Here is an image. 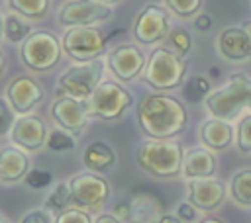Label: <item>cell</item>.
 I'll return each instance as SVG.
<instances>
[{
  "instance_id": "cell-32",
  "label": "cell",
  "mask_w": 251,
  "mask_h": 223,
  "mask_svg": "<svg viewBox=\"0 0 251 223\" xmlns=\"http://www.w3.org/2000/svg\"><path fill=\"white\" fill-rule=\"evenodd\" d=\"M24 180H25V184H27L29 188L41 190V188H47V186L51 184L53 176H51V172H47V170H43V168H31V170H27V174H25Z\"/></svg>"
},
{
  "instance_id": "cell-15",
  "label": "cell",
  "mask_w": 251,
  "mask_h": 223,
  "mask_svg": "<svg viewBox=\"0 0 251 223\" xmlns=\"http://www.w3.org/2000/svg\"><path fill=\"white\" fill-rule=\"evenodd\" d=\"M10 137L22 151H37L47 141V129L39 115L25 113L14 121Z\"/></svg>"
},
{
  "instance_id": "cell-10",
  "label": "cell",
  "mask_w": 251,
  "mask_h": 223,
  "mask_svg": "<svg viewBox=\"0 0 251 223\" xmlns=\"http://www.w3.org/2000/svg\"><path fill=\"white\" fill-rule=\"evenodd\" d=\"M169 35V14L157 4H147L135 18L133 37L141 45H153Z\"/></svg>"
},
{
  "instance_id": "cell-42",
  "label": "cell",
  "mask_w": 251,
  "mask_h": 223,
  "mask_svg": "<svg viewBox=\"0 0 251 223\" xmlns=\"http://www.w3.org/2000/svg\"><path fill=\"white\" fill-rule=\"evenodd\" d=\"M4 67H6V57H4V53L0 51V74H2V70H4Z\"/></svg>"
},
{
  "instance_id": "cell-9",
  "label": "cell",
  "mask_w": 251,
  "mask_h": 223,
  "mask_svg": "<svg viewBox=\"0 0 251 223\" xmlns=\"http://www.w3.org/2000/svg\"><path fill=\"white\" fill-rule=\"evenodd\" d=\"M61 47L71 59L86 63V61L98 59L104 53L106 39L100 33V29L92 25H78V27L67 29Z\"/></svg>"
},
{
  "instance_id": "cell-25",
  "label": "cell",
  "mask_w": 251,
  "mask_h": 223,
  "mask_svg": "<svg viewBox=\"0 0 251 223\" xmlns=\"http://www.w3.org/2000/svg\"><path fill=\"white\" fill-rule=\"evenodd\" d=\"M8 4L25 18H43L49 10V0H8Z\"/></svg>"
},
{
  "instance_id": "cell-13",
  "label": "cell",
  "mask_w": 251,
  "mask_h": 223,
  "mask_svg": "<svg viewBox=\"0 0 251 223\" xmlns=\"http://www.w3.org/2000/svg\"><path fill=\"white\" fill-rule=\"evenodd\" d=\"M226 200V186L214 178L188 180L186 201H190L200 211H216Z\"/></svg>"
},
{
  "instance_id": "cell-45",
  "label": "cell",
  "mask_w": 251,
  "mask_h": 223,
  "mask_svg": "<svg viewBox=\"0 0 251 223\" xmlns=\"http://www.w3.org/2000/svg\"><path fill=\"white\" fill-rule=\"evenodd\" d=\"M0 223H8V221H6V217H4L2 213H0Z\"/></svg>"
},
{
  "instance_id": "cell-41",
  "label": "cell",
  "mask_w": 251,
  "mask_h": 223,
  "mask_svg": "<svg viewBox=\"0 0 251 223\" xmlns=\"http://www.w3.org/2000/svg\"><path fill=\"white\" fill-rule=\"evenodd\" d=\"M200 223H226V221L220 219V217H204Z\"/></svg>"
},
{
  "instance_id": "cell-18",
  "label": "cell",
  "mask_w": 251,
  "mask_h": 223,
  "mask_svg": "<svg viewBox=\"0 0 251 223\" xmlns=\"http://www.w3.org/2000/svg\"><path fill=\"white\" fill-rule=\"evenodd\" d=\"M180 172L186 180H198V178H212L216 174V156L210 149L196 147L182 155V166Z\"/></svg>"
},
{
  "instance_id": "cell-38",
  "label": "cell",
  "mask_w": 251,
  "mask_h": 223,
  "mask_svg": "<svg viewBox=\"0 0 251 223\" xmlns=\"http://www.w3.org/2000/svg\"><path fill=\"white\" fill-rule=\"evenodd\" d=\"M194 25H196V29H198V31H208V29H210V25H212V20H210V16L200 14V16L196 18Z\"/></svg>"
},
{
  "instance_id": "cell-8",
  "label": "cell",
  "mask_w": 251,
  "mask_h": 223,
  "mask_svg": "<svg viewBox=\"0 0 251 223\" xmlns=\"http://www.w3.org/2000/svg\"><path fill=\"white\" fill-rule=\"evenodd\" d=\"M73 207L84 211H98L110 196V184L96 172L75 174L69 182Z\"/></svg>"
},
{
  "instance_id": "cell-3",
  "label": "cell",
  "mask_w": 251,
  "mask_h": 223,
  "mask_svg": "<svg viewBox=\"0 0 251 223\" xmlns=\"http://www.w3.org/2000/svg\"><path fill=\"white\" fill-rule=\"evenodd\" d=\"M204 104L212 117L233 119L243 108L251 110V78L245 72H231L224 86L206 96Z\"/></svg>"
},
{
  "instance_id": "cell-33",
  "label": "cell",
  "mask_w": 251,
  "mask_h": 223,
  "mask_svg": "<svg viewBox=\"0 0 251 223\" xmlns=\"http://www.w3.org/2000/svg\"><path fill=\"white\" fill-rule=\"evenodd\" d=\"M55 223H92V219L88 211L78 209V207H69L55 217Z\"/></svg>"
},
{
  "instance_id": "cell-20",
  "label": "cell",
  "mask_w": 251,
  "mask_h": 223,
  "mask_svg": "<svg viewBox=\"0 0 251 223\" xmlns=\"http://www.w3.org/2000/svg\"><path fill=\"white\" fill-rule=\"evenodd\" d=\"M200 141L206 149L212 151H226L233 143V127L218 117H210L200 127Z\"/></svg>"
},
{
  "instance_id": "cell-46",
  "label": "cell",
  "mask_w": 251,
  "mask_h": 223,
  "mask_svg": "<svg viewBox=\"0 0 251 223\" xmlns=\"http://www.w3.org/2000/svg\"><path fill=\"white\" fill-rule=\"evenodd\" d=\"M2 33H4V31H2V18H0V37H2Z\"/></svg>"
},
{
  "instance_id": "cell-39",
  "label": "cell",
  "mask_w": 251,
  "mask_h": 223,
  "mask_svg": "<svg viewBox=\"0 0 251 223\" xmlns=\"http://www.w3.org/2000/svg\"><path fill=\"white\" fill-rule=\"evenodd\" d=\"M94 223H124V221H120V219L114 217L112 213H102V215H98V217L94 219Z\"/></svg>"
},
{
  "instance_id": "cell-36",
  "label": "cell",
  "mask_w": 251,
  "mask_h": 223,
  "mask_svg": "<svg viewBox=\"0 0 251 223\" xmlns=\"http://www.w3.org/2000/svg\"><path fill=\"white\" fill-rule=\"evenodd\" d=\"M180 221H194L196 219V207L190 203V201H182L178 207H176V213H175Z\"/></svg>"
},
{
  "instance_id": "cell-26",
  "label": "cell",
  "mask_w": 251,
  "mask_h": 223,
  "mask_svg": "<svg viewBox=\"0 0 251 223\" xmlns=\"http://www.w3.org/2000/svg\"><path fill=\"white\" fill-rule=\"evenodd\" d=\"M31 27L24 22V20H20L18 16H8L4 22H2V31H4V35L10 39V41H14V43H20V41H25L27 37H29V31Z\"/></svg>"
},
{
  "instance_id": "cell-12",
  "label": "cell",
  "mask_w": 251,
  "mask_h": 223,
  "mask_svg": "<svg viewBox=\"0 0 251 223\" xmlns=\"http://www.w3.org/2000/svg\"><path fill=\"white\" fill-rule=\"evenodd\" d=\"M106 61H108V67L114 72V76H118L124 82H129L135 76H139V72L145 68V63H147L141 49L137 45H129V43L114 47L108 53Z\"/></svg>"
},
{
  "instance_id": "cell-40",
  "label": "cell",
  "mask_w": 251,
  "mask_h": 223,
  "mask_svg": "<svg viewBox=\"0 0 251 223\" xmlns=\"http://www.w3.org/2000/svg\"><path fill=\"white\" fill-rule=\"evenodd\" d=\"M157 223H182V221H180L176 215H173V213H163Z\"/></svg>"
},
{
  "instance_id": "cell-23",
  "label": "cell",
  "mask_w": 251,
  "mask_h": 223,
  "mask_svg": "<svg viewBox=\"0 0 251 223\" xmlns=\"http://www.w3.org/2000/svg\"><path fill=\"white\" fill-rule=\"evenodd\" d=\"M229 196L237 205L251 207V168H243L231 176Z\"/></svg>"
},
{
  "instance_id": "cell-21",
  "label": "cell",
  "mask_w": 251,
  "mask_h": 223,
  "mask_svg": "<svg viewBox=\"0 0 251 223\" xmlns=\"http://www.w3.org/2000/svg\"><path fill=\"white\" fill-rule=\"evenodd\" d=\"M129 209L131 223H157L165 213L161 200L153 194H135L129 200Z\"/></svg>"
},
{
  "instance_id": "cell-37",
  "label": "cell",
  "mask_w": 251,
  "mask_h": 223,
  "mask_svg": "<svg viewBox=\"0 0 251 223\" xmlns=\"http://www.w3.org/2000/svg\"><path fill=\"white\" fill-rule=\"evenodd\" d=\"M129 211H131L129 209V201H126V200L114 203V207H112V215L118 217L120 221H129Z\"/></svg>"
},
{
  "instance_id": "cell-24",
  "label": "cell",
  "mask_w": 251,
  "mask_h": 223,
  "mask_svg": "<svg viewBox=\"0 0 251 223\" xmlns=\"http://www.w3.org/2000/svg\"><path fill=\"white\" fill-rule=\"evenodd\" d=\"M71 207V188H69V182H59L51 194L45 198V211L49 215H59L61 211L69 209Z\"/></svg>"
},
{
  "instance_id": "cell-27",
  "label": "cell",
  "mask_w": 251,
  "mask_h": 223,
  "mask_svg": "<svg viewBox=\"0 0 251 223\" xmlns=\"http://www.w3.org/2000/svg\"><path fill=\"white\" fill-rule=\"evenodd\" d=\"M210 92H212V90H210L208 78H204V76H200V74L190 76L188 82L184 84V96H186L188 102H194V104L206 100V96H208Z\"/></svg>"
},
{
  "instance_id": "cell-44",
  "label": "cell",
  "mask_w": 251,
  "mask_h": 223,
  "mask_svg": "<svg viewBox=\"0 0 251 223\" xmlns=\"http://www.w3.org/2000/svg\"><path fill=\"white\" fill-rule=\"evenodd\" d=\"M98 2H104V4H112V2H118V0H98Z\"/></svg>"
},
{
  "instance_id": "cell-5",
  "label": "cell",
  "mask_w": 251,
  "mask_h": 223,
  "mask_svg": "<svg viewBox=\"0 0 251 223\" xmlns=\"http://www.w3.org/2000/svg\"><path fill=\"white\" fill-rule=\"evenodd\" d=\"M84 102V110L86 115L90 117H98L102 121H116L120 119L127 108L133 104L131 94L120 86L114 80H104L98 84V88L86 98Z\"/></svg>"
},
{
  "instance_id": "cell-29",
  "label": "cell",
  "mask_w": 251,
  "mask_h": 223,
  "mask_svg": "<svg viewBox=\"0 0 251 223\" xmlns=\"http://www.w3.org/2000/svg\"><path fill=\"white\" fill-rule=\"evenodd\" d=\"M237 149L241 155H251V113L237 123Z\"/></svg>"
},
{
  "instance_id": "cell-43",
  "label": "cell",
  "mask_w": 251,
  "mask_h": 223,
  "mask_svg": "<svg viewBox=\"0 0 251 223\" xmlns=\"http://www.w3.org/2000/svg\"><path fill=\"white\" fill-rule=\"evenodd\" d=\"M243 29H245V31H247V35L251 37V22H245V23H243Z\"/></svg>"
},
{
  "instance_id": "cell-17",
  "label": "cell",
  "mask_w": 251,
  "mask_h": 223,
  "mask_svg": "<svg viewBox=\"0 0 251 223\" xmlns=\"http://www.w3.org/2000/svg\"><path fill=\"white\" fill-rule=\"evenodd\" d=\"M218 49L227 61L251 59V37L243 27H226L218 37Z\"/></svg>"
},
{
  "instance_id": "cell-4",
  "label": "cell",
  "mask_w": 251,
  "mask_h": 223,
  "mask_svg": "<svg viewBox=\"0 0 251 223\" xmlns=\"http://www.w3.org/2000/svg\"><path fill=\"white\" fill-rule=\"evenodd\" d=\"M184 72L186 63L182 61V57H178L171 49L157 47L151 51L145 63L143 80L155 90H173L182 84Z\"/></svg>"
},
{
  "instance_id": "cell-2",
  "label": "cell",
  "mask_w": 251,
  "mask_h": 223,
  "mask_svg": "<svg viewBox=\"0 0 251 223\" xmlns=\"http://www.w3.org/2000/svg\"><path fill=\"white\" fill-rule=\"evenodd\" d=\"M182 147L171 139H145L135 147V162L155 178H175L182 166Z\"/></svg>"
},
{
  "instance_id": "cell-34",
  "label": "cell",
  "mask_w": 251,
  "mask_h": 223,
  "mask_svg": "<svg viewBox=\"0 0 251 223\" xmlns=\"http://www.w3.org/2000/svg\"><path fill=\"white\" fill-rule=\"evenodd\" d=\"M12 106H8V102L4 98H0V135H6L8 129H12L14 125V115H12Z\"/></svg>"
},
{
  "instance_id": "cell-31",
  "label": "cell",
  "mask_w": 251,
  "mask_h": 223,
  "mask_svg": "<svg viewBox=\"0 0 251 223\" xmlns=\"http://www.w3.org/2000/svg\"><path fill=\"white\" fill-rule=\"evenodd\" d=\"M169 10L180 18H188L192 14H196L202 6V0H165Z\"/></svg>"
},
{
  "instance_id": "cell-28",
  "label": "cell",
  "mask_w": 251,
  "mask_h": 223,
  "mask_svg": "<svg viewBox=\"0 0 251 223\" xmlns=\"http://www.w3.org/2000/svg\"><path fill=\"white\" fill-rule=\"evenodd\" d=\"M47 149H51L53 153H65V151H71L75 149V135L65 131V129H53L49 135H47V141H45Z\"/></svg>"
},
{
  "instance_id": "cell-16",
  "label": "cell",
  "mask_w": 251,
  "mask_h": 223,
  "mask_svg": "<svg viewBox=\"0 0 251 223\" xmlns=\"http://www.w3.org/2000/svg\"><path fill=\"white\" fill-rule=\"evenodd\" d=\"M8 100L14 112L25 115L29 113L41 100H43V88L39 82H35L29 76H16L8 84Z\"/></svg>"
},
{
  "instance_id": "cell-14",
  "label": "cell",
  "mask_w": 251,
  "mask_h": 223,
  "mask_svg": "<svg viewBox=\"0 0 251 223\" xmlns=\"http://www.w3.org/2000/svg\"><path fill=\"white\" fill-rule=\"evenodd\" d=\"M51 115L53 119L61 125V129L80 135L86 125H88V115L84 110V102L71 98V96H61L51 104Z\"/></svg>"
},
{
  "instance_id": "cell-6",
  "label": "cell",
  "mask_w": 251,
  "mask_h": 223,
  "mask_svg": "<svg viewBox=\"0 0 251 223\" xmlns=\"http://www.w3.org/2000/svg\"><path fill=\"white\" fill-rule=\"evenodd\" d=\"M61 41L49 33V31H33L29 33V37L24 41L20 55L25 67H29L31 70L43 72L53 68L59 59H61Z\"/></svg>"
},
{
  "instance_id": "cell-30",
  "label": "cell",
  "mask_w": 251,
  "mask_h": 223,
  "mask_svg": "<svg viewBox=\"0 0 251 223\" xmlns=\"http://www.w3.org/2000/svg\"><path fill=\"white\" fill-rule=\"evenodd\" d=\"M169 41L173 45V53H176L178 57H184L190 47H192V39L184 29H173L169 31Z\"/></svg>"
},
{
  "instance_id": "cell-22",
  "label": "cell",
  "mask_w": 251,
  "mask_h": 223,
  "mask_svg": "<svg viewBox=\"0 0 251 223\" xmlns=\"http://www.w3.org/2000/svg\"><path fill=\"white\" fill-rule=\"evenodd\" d=\"M82 162L88 170L92 172H106L114 166L116 162V153L114 149L104 143V141H92L84 153H82Z\"/></svg>"
},
{
  "instance_id": "cell-35",
  "label": "cell",
  "mask_w": 251,
  "mask_h": 223,
  "mask_svg": "<svg viewBox=\"0 0 251 223\" xmlns=\"http://www.w3.org/2000/svg\"><path fill=\"white\" fill-rule=\"evenodd\" d=\"M20 223H51V215L45 209H31L22 217Z\"/></svg>"
},
{
  "instance_id": "cell-11",
  "label": "cell",
  "mask_w": 251,
  "mask_h": 223,
  "mask_svg": "<svg viewBox=\"0 0 251 223\" xmlns=\"http://www.w3.org/2000/svg\"><path fill=\"white\" fill-rule=\"evenodd\" d=\"M110 16H112L110 4H104L98 0H73L59 10V23L67 27L92 25Z\"/></svg>"
},
{
  "instance_id": "cell-7",
  "label": "cell",
  "mask_w": 251,
  "mask_h": 223,
  "mask_svg": "<svg viewBox=\"0 0 251 223\" xmlns=\"http://www.w3.org/2000/svg\"><path fill=\"white\" fill-rule=\"evenodd\" d=\"M102 70L104 61L100 59L73 65L59 76V90L71 98L86 100L102 82Z\"/></svg>"
},
{
  "instance_id": "cell-19",
  "label": "cell",
  "mask_w": 251,
  "mask_h": 223,
  "mask_svg": "<svg viewBox=\"0 0 251 223\" xmlns=\"http://www.w3.org/2000/svg\"><path fill=\"white\" fill-rule=\"evenodd\" d=\"M29 170L27 155L18 147H4L0 149V182L14 184L25 178Z\"/></svg>"
},
{
  "instance_id": "cell-1",
  "label": "cell",
  "mask_w": 251,
  "mask_h": 223,
  "mask_svg": "<svg viewBox=\"0 0 251 223\" xmlns=\"http://www.w3.org/2000/svg\"><path fill=\"white\" fill-rule=\"evenodd\" d=\"M137 121L149 139H173L186 129V110L173 96L151 94L139 102Z\"/></svg>"
}]
</instances>
